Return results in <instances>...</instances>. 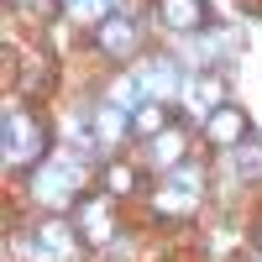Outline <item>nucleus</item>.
<instances>
[{
    "label": "nucleus",
    "mask_w": 262,
    "mask_h": 262,
    "mask_svg": "<svg viewBox=\"0 0 262 262\" xmlns=\"http://www.w3.org/2000/svg\"><path fill=\"white\" fill-rule=\"evenodd\" d=\"M152 147H158V163H184V137L179 131H163Z\"/></svg>",
    "instance_id": "obj_13"
},
{
    "label": "nucleus",
    "mask_w": 262,
    "mask_h": 262,
    "mask_svg": "<svg viewBox=\"0 0 262 262\" xmlns=\"http://www.w3.org/2000/svg\"><path fill=\"white\" fill-rule=\"evenodd\" d=\"M100 184H105V194H111V200H126V194L142 189V173L126 168V163H105V168H100Z\"/></svg>",
    "instance_id": "obj_9"
},
{
    "label": "nucleus",
    "mask_w": 262,
    "mask_h": 262,
    "mask_svg": "<svg viewBox=\"0 0 262 262\" xmlns=\"http://www.w3.org/2000/svg\"><path fill=\"white\" fill-rule=\"evenodd\" d=\"M74 231H79L84 247H111L116 231H121L111 194H79V200H74Z\"/></svg>",
    "instance_id": "obj_2"
},
{
    "label": "nucleus",
    "mask_w": 262,
    "mask_h": 262,
    "mask_svg": "<svg viewBox=\"0 0 262 262\" xmlns=\"http://www.w3.org/2000/svg\"><path fill=\"white\" fill-rule=\"evenodd\" d=\"M79 247H84V242H79L74 226H63V221L37 226V262H69Z\"/></svg>",
    "instance_id": "obj_7"
},
{
    "label": "nucleus",
    "mask_w": 262,
    "mask_h": 262,
    "mask_svg": "<svg viewBox=\"0 0 262 262\" xmlns=\"http://www.w3.org/2000/svg\"><path fill=\"white\" fill-rule=\"evenodd\" d=\"M90 42H95L105 58L126 63L131 53H137V27H131L126 16H100V21H95V32H90Z\"/></svg>",
    "instance_id": "obj_4"
},
{
    "label": "nucleus",
    "mask_w": 262,
    "mask_h": 262,
    "mask_svg": "<svg viewBox=\"0 0 262 262\" xmlns=\"http://www.w3.org/2000/svg\"><path fill=\"white\" fill-rule=\"evenodd\" d=\"M168 121H179V116H173V105H163V100H142L137 111H131V131H137V137H152V142L168 131Z\"/></svg>",
    "instance_id": "obj_8"
},
{
    "label": "nucleus",
    "mask_w": 262,
    "mask_h": 262,
    "mask_svg": "<svg viewBox=\"0 0 262 262\" xmlns=\"http://www.w3.org/2000/svg\"><path fill=\"white\" fill-rule=\"evenodd\" d=\"M6 158H11V168H32L48 158V121L27 105L6 111Z\"/></svg>",
    "instance_id": "obj_1"
},
{
    "label": "nucleus",
    "mask_w": 262,
    "mask_h": 262,
    "mask_svg": "<svg viewBox=\"0 0 262 262\" xmlns=\"http://www.w3.org/2000/svg\"><path fill=\"white\" fill-rule=\"evenodd\" d=\"M131 79H137V90H142L147 100H163V105H168V95H173V90H189V84H184V74L173 69L168 58H152V63H137V74H131Z\"/></svg>",
    "instance_id": "obj_6"
},
{
    "label": "nucleus",
    "mask_w": 262,
    "mask_h": 262,
    "mask_svg": "<svg viewBox=\"0 0 262 262\" xmlns=\"http://www.w3.org/2000/svg\"><path fill=\"white\" fill-rule=\"evenodd\" d=\"M236 163H242V179H262V137H252L247 147H236Z\"/></svg>",
    "instance_id": "obj_12"
},
{
    "label": "nucleus",
    "mask_w": 262,
    "mask_h": 262,
    "mask_svg": "<svg viewBox=\"0 0 262 262\" xmlns=\"http://www.w3.org/2000/svg\"><path fill=\"white\" fill-rule=\"evenodd\" d=\"M205 142L210 147H221V152H236V147H247L252 142V116L242 111V105H215V111L205 116Z\"/></svg>",
    "instance_id": "obj_3"
},
{
    "label": "nucleus",
    "mask_w": 262,
    "mask_h": 262,
    "mask_svg": "<svg viewBox=\"0 0 262 262\" xmlns=\"http://www.w3.org/2000/svg\"><path fill=\"white\" fill-rule=\"evenodd\" d=\"M168 189H173V194H163V210H168V205H173V210H189V205H194V194H200V173H194V168L173 173Z\"/></svg>",
    "instance_id": "obj_11"
},
{
    "label": "nucleus",
    "mask_w": 262,
    "mask_h": 262,
    "mask_svg": "<svg viewBox=\"0 0 262 262\" xmlns=\"http://www.w3.org/2000/svg\"><path fill=\"white\" fill-rule=\"evenodd\" d=\"M221 95H226V79H221V74H194V79H189V100L200 105L205 116L215 111V105H226Z\"/></svg>",
    "instance_id": "obj_10"
},
{
    "label": "nucleus",
    "mask_w": 262,
    "mask_h": 262,
    "mask_svg": "<svg viewBox=\"0 0 262 262\" xmlns=\"http://www.w3.org/2000/svg\"><path fill=\"white\" fill-rule=\"evenodd\" d=\"M11 6H32V11H42V16H58L69 0H11Z\"/></svg>",
    "instance_id": "obj_14"
},
{
    "label": "nucleus",
    "mask_w": 262,
    "mask_h": 262,
    "mask_svg": "<svg viewBox=\"0 0 262 262\" xmlns=\"http://www.w3.org/2000/svg\"><path fill=\"white\" fill-rule=\"evenodd\" d=\"M158 21L173 32H205L215 27V11H210V0H158Z\"/></svg>",
    "instance_id": "obj_5"
}]
</instances>
